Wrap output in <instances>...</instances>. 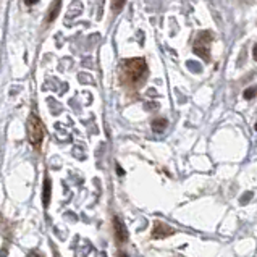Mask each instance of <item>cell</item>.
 <instances>
[{
	"instance_id": "cell-1",
	"label": "cell",
	"mask_w": 257,
	"mask_h": 257,
	"mask_svg": "<svg viewBox=\"0 0 257 257\" xmlns=\"http://www.w3.org/2000/svg\"><path fill=\"white\" fill-rule=\"evenodd\" d=\"M121 76L123 81L128 86L138 87L148 76V65H146L143 58H130V60L123 63Z\"/></svg>"
},
{
	"instance_id": "cell-2",
	"label": "cell",
	"mask_w": 257,
	"mask_h": 257,
	"mask_svg": "<svg viewBox=\"0 0 257 257\" xmlns=\"http://www.w3.org/2000/svg\"><path fill=\"white\" fill-rule=\"evenodd\" d=\"M28 136L34 149H41L44 136H46V128H44V123L38 115H31V118L28 121Z\"/></svg>"
},
{
	"instance_id": "cell-3",
	"label": "cell",
	"mask_w": 257,
	"mask_h": 257,
	"mask_svg": "<svg viewBox=\"0 0 257 257\" xmlns=\"http://www.w3.org/2000/svg\"><path fill=\"white\" fill-rule=\"evenodd\" d=\"M212 39L210 33H201V36L194 42V52L197 55H201L202 58H209V42Z\"/></svg>"
},
{
	"instance_id": "cell-4",
	"label": "cell",
	"mask_w": 257,
	"mask_h": 257,
	"mask_svg": "<svg viewBox=\"0 0 257 257\" xmlns=\"http://www.w3.org/2000/svg\"><path fill=\"white\" fill-rule=\"evenodd\" d=\"M113 233H115L116 244H123V243H126V241H128L126 226L123 225V222L118 217H113Z\"/></svg>"
},
{
	"instance_id": "cell-5",
	"label": "cell",
	"mask_w": 257,
	"mask_h": 257,
	"mask_svg": "<svg viewBox=\"0 0 257 257\" xmlns=\"http://www.w3.org/2000/svg\"><path fill=\"white\" fill-rule=\"evenodd\" d=\"M175 233L173 228H170L168 225L162 223V222H156L154 225V230H152V238L154 239H162V238H167V236H172Z\"/></svg>"
},
{
	"instance_id": "cell-6",
	"label": "cell",
	"mask_w": 257,
	"mask_h": 257,
	"mask_svg": "<svg viewBox=\"0 0 257 257\" xmlns=\"http://www.w3.org/2000/svg\"><path fill=\"white\" fill-rule=\"evenodd\" d=\"M42 202H44V207H47L50 204V180L46 176L44 180V193H42Z\"/></svg>"
},
{
	"instance_id": "cell-7",
	"label": "cell",
	"mask_w": 257,
	"mask_h": 257,
	"mask_svg": "<svg viewBox=\"0 0 257 257\" xmlns=\"http://www.w3.org/2000/svg\"><path fill=\"white\" fill-rule=\"evenodd\" d=\"M60 5H62V0H55V2L52 4V7H50V12L47 15V21H49V23H52V21L57 18L58 12H60Z\"/></svg>"
},
{
	"instance_id": "cell-8",
	"label": "cell",
	"mask_w": 257,
	"mask_h": 257,
	"mask_svg": "<svg viewBox=\"0 0 257 257\" xmlns=\"http://www.w3.org/2000/svg\"><path fill=\"white\" fill-rule=\"evenodd\" d=\"M167 124H168V121L165 118H157V120L152 121V130L156 131V133H164Z\"/></svg>"
},
{
	"instance_id": "cell-9",
	"label": "cell",
	"mask_w": 257,
	"mask_h": 257,
	"mask_svg": "<svg viewBox=\"0 0 257 257\" xmlns=\"http://www.w3.org/2000/svg\"><path fill=\"white\" fill-rule=\"evenodd\" d=\"M124 4H126V0H112V9L115 12H120L124 7Z\"/></svg>"
},
{
	"instance_id": "cell-10",
	"label": "cell",
	"mask_w": 257,
	"mask_h": 257,
	"mask_svg": "<svg viewBox=\"0 0 257 257\" xmlns=\"http://www.w3.org/2000/svg\"><path fill=\"white\" fill-rule=\"evenodd\" d=\"M257 92V87H252V89L244 91V99H252V95Z\"/></svg>"
},
{
	"instance_id": "cell-11",
	"label": "cell",
	"mask_w": 257,
	"mask_h": 257,
	"mask_svg": "<svg viewBox=\"0 0 257 257\" xmlns=\"http://www.w3.org/2000/svg\"><path fill=\"white\" fill-rule=\"evenodd\" d=\"M252 197V193H246V196H243L241 197V204H246V202H249V199Z\"/></svg>"
},
{
	"instance_id": "cell-12",
	"label": "cell",
	"mask_w": 257,
	"mask_h": 257,
	"mask_svg": "<svg viewBox=\"0 0 257 257\" xmlns=\"http://www.w3.org/2000/svg\"><path fill=\"white\" fill-rule=\"evenodd\" d=\"M39 0H25V4L28 5V7H31V5H34V4H38Z\"/></svg>"
},
{
	"instance_id": "cell-13",
	"label": "cell",
	"mask_w": 257,
	"mask_h": 257,
	"mask_svg": "<svg viewBox=\"0 0 257 257\" xmlns=\"http://www.w3.org/2000/svg\"><path fill=\"white\" fill-rule=\"evenodd\" d=\"M252 57H254V60H257V44H255L254 49H252Z\"/></svg>"
},
{
	"instance_id": "cell-14",
	"label": "cell",
	"mask_w": 257,
	"mask_h": 257,
	"mask_svg": "<svg viewBox=\"0 0 257 257\" xmlns=\"http://www.w3.org/2000/svg\"><path fill=\"white\" fill-rule=\"evenodd\" d=\"M29 257H44V255H41V254L36 252V254H29Z\"/></svg>"
},
{
	"instance_id": "cell-15",
	"label": "cell",
	"mask_w": 257,
	"mask_h": 257,
	"mask_svg": "<svg viewBox=\"0 0 257 257\" xmlns=\"http://www.w3.org/2000/svg\"><path fill=\"white\" fill-rule=\"evenodd\" d=\"M118 257H128V254H124V252L120 251V252H118Z\"/></svg>"
},
{
	"instance_id": "cell-16",
	"label": "cell",
	"mask_w": 257,
	"mask_h": 257,
	"mask_svg": "<svg viewBox=\"0 0 257 257\" xmlns=\"http://www.w3.org/2000/svg\"><path fill=\"white\" fill-rule=\"evenodd\" d=\"M255 130H257V123H255Z\"/></svg>"
}]
</instances>
